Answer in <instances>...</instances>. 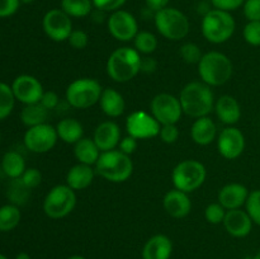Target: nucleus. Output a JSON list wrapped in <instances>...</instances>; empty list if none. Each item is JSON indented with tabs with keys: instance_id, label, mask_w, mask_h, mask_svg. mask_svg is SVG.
I'll use <instances>...</instances> for the list:
<instances>
[{
	"instance_id": "4be33fe9",
	"label": "nucleus",
	"mask_w": 260,
	"mask_h": 259,
	"mask_svg": "<svg viewBox=\"0 0 260 259\" xmlns=\"http://www.w3.org/2000/svg\"><path fill=\"white\" fill-rule=\"evenodd\" d=\"M217 136V126L210 116L196 118L190 127V137L193 142L200 146H207L212 144Z\"/></svg>"
},
{
	"instance_id": "49530a36",
	"label": "nucleus",
	"mask_w": 260,
	"mask_h": 259,
	"mask_svg": "<svg viewBox=\"0 0 260 259\" xmlns=\"http://www.w3.org/2000/svg\"><path fill=\"white\" fill-rule=\"evenodd\" d=\"M137 141H139V140L135 139V137H132V136H129V135H127L126 137L121 139V141H119L118 150L119 151L123 152V154L131 156V155L137 150V146H139V142Z\"/></svg>"
},
{
	"instance_id": "2eb2a0df",
	"label": "nucleus",
	"mask_w": 260,
	"mask_h": 259,
	"mask_svg": "<svg viewBox=\"0 0 260 259\" xmlns=\"http://www.w3.org/2000/svg\"><path fill=\"white\" fill-rule=\"evenodd\" d=\"M217 150L226 160H235L243 155L246 140L243 131L235 126H228L218 134Z\"/></svg>"
},
{
	"instance_id": "7c9ffc66",
	"label": "nucleus",
	"mask_w": 260,
	"mask_h": 259,
	"mask_svg": "<svg viewBox=\"0 0 260 259\" xmlns=\"http://www.w3.org/2000/svg\"><path fill=\"white\" fill-rule=\"evenodd\" d=\"M61 9L70 18H85L91 14V0H61Z\"/></svg>"
},
{
	"instance_id": "9d476101",
	"label": "nucleus",
	"mask_w": 260,
	"mask_h": 259,
	"mask_svg": "<svg viewBox=\"0 0 260 259\" xmlns=\"http://www.w3.org/2000/svg\"><path fill=\"white\" fill-rule=\"evenodd\" d=\"M23 141H24V146L30 152L46 154V152L51 151L57 144L58 135L56 127L46 122V123L38 124V126L28 127L24 137H23Z\"/></svg>"
},
{
	"instance_id": "c756f323",
	"label": "nucleus",
	"mask_w": 260,
	"mask_h": 259,
	"mask_svg": "<svg viewBox=\"0 0 260 259\" xmlns=\"http://www.w3.org/2000/svg\"><path fill=\"white\" fill-rule=\"evenodd\" d=\"M22 213H20L19 206L8 203L0 207V231L2 233H9L14 230L20 222Z\"/></svg>"
},
{
	"instance_id": "2f4dec72",
	"label": "nucleus",
	"mask_w": 260,
	"mask_h": 259,
	"mask_svg": "<svg viewBox=\"0 0 260 259\" xmlns=\"http://www.w3.org/2000/svg\"><path fill=\"white\" fill-rule=\"evenodd\" d=\"M134 48L139 53L149 56L154 53L157 48V38L154 33L149 30H141L134 40Z\"/></svg>"
},
{
	"instance_id": "4468645a",
	"label": "nucleus",
	"mask_w": 260,
	"mask_h": 259,
	"mask_svg": "<svg viewBox=\"0 0 260 259\" xmlns=\"http://www.w3.org/2000/svg\"><path fill=\"white\" fill-rule=\"evenodd\" d=\"M42 27L46 36L55 42L68 41L73 32L71 18L62 9H51L42 19Z\"/></svg>"
},
{
	"instance_id": "473e14b6",
	"label": "nucleus",
	"mask_w": 260,
	"mask_h": 259,
	"mask_svg": "<svg viewBox=\"0 0 260 259\" xmlns=\"http://www.w3.org/2000/svg\"><path fill=\"white\" fill-rule=\"evenodd\" d=\"M15 106V96L12 86L0 81V121L10 116Z\"/></svg>"
},
{
	"instance_id": "ddd939ff",
	"label": "nucleus",
	"mask_w": 260,
	"mask_h": 259,
	"mask_svg": "<svg viewBox=\"0 0 260 259\" xmlns=\"http://www.w3.org/2000/svg\"><path fill=\"white\" fill-rule=\"evenodd\" d=\"M107 27L112 37L121 42L134 41L137 33L140 32L139 23L135 15L122 9L111 13L107 19Z\"/></svg>"
},
{
	"instance_id": "ea45409f",
	"label": "nucleus",
	"mask_w": 260,
	"mask_h": 259,
	"mask_svg": "<svg viewBox=\"0 0 260 259\" xmlns=\"http://www.w3.org/2000/svg\"><path fill=\"white\" fill-rule=\"evenodd\" d=\"M68 42L75 50H84L89 45V36L83 29H73Z\"/></svg>"
},
{
	"instance_id": "393cba45",
	"label": "nucleus",
	"mask_w": 260,
	"mask_h": 259,
	"mask_svg": "<svg viewBox=\"0 0 260 259\" xmlns=\"http://www.w3.org/2000/svg\"><path fill=\"white\" fill-rule=\"evenodd\" d=\"M95 169L91 165L78 163L71 167L66 174V184L74 190H83L93 183L95 177Z\"/></svg>"
},
{
	"instance_id": "1a4fd4ad",
	"label": "nucleus",
	"mask_w": 260,
	"mask_h": 259,
	"mask_svg": "<svg viewBox=\"0 0 260 259\" xmlns=\"http://www.w3.org/2000/svg\"><path fill=\"white\" fill-rule=\"evenodd\" d=\"M76 206V193L68 184H57L51 188L43 200V212L52 220L70 215Z\"/></svg>"
},
{
	"instance_id": "4c0bfd02",
	"label": "nucleus",
	"mask_w": 260,
	"mask_h": 259,
	"mask_svg": "<svg viewBox=\"0 0 260 259\" xmlns=\"http://www.w3.org/2000/svg\"><path fill=\"white\" fill-rule=\"evenodd\" d=\"M244 40L248 45L259 47L260 46V20L248 22L243 29Z\"/></svg>"
},
{
	"instance_id": "0eeeda50",
	"label": "nucleus",
	"mask_w": 260,
	"mask_h": 259,
	"mask_svg": "<svg viewBox=\"0 0 260 259\" xmlns=\"http://www.w3.org/2000/svg\"><path fill=\"white\" fill-rule=\"evenodd\" d=\"M155 27L157 32L169 41H182L189 33V20L182 10L167 7L155 13Z\"/></svg>"
},
{
	"instance_id": "3c124183",
	"label": "nucleus",
	"mask_w": 260,
	"mask_h": 259,
	"mask_svg": "<svg viewBox=\"0 0 260 259\" xmlns=\"http://www.w3.org/2000/svg\"><path fill=\"white\" fill-rule=\"evenodd\" d=\"M15 259H30V256H29V254L22 251V253H19L17 256H15Z\"/></svg>"
},
{
	"instance_id": "4d7b16f0",
	"label": "nucleus",
	"mask_w": 260,
	"mask_h": 259,
	"mask_svg": "<svg viewBox=\"0 0 260 259\" xmlns=\"http://www.w3.org/2000/svg\"><path fill=\"white\" fill-rule=\"evenodd\" d=\"M0 140H2V135H0Z\"/></svg>"
},
{
	"instance_id": "09e8293b",
	"label": "nucleus",
	"mask_w": 260,
	"mask_h": 259,
	"mask_svg": "<svg viewBox=\"0 0 260 259\" xmlns=\"http://www.w3.org/2000/svg\"><path fill=\"white\" fill-rule=\"evenodd\" d=\"M156 69H157V62H156V60H155V58L149 57V56H146V57H142V61H141V71H142V73L151 74V73H154Z\"/></svg>"
},
{
	"instance_id": "79ce46f5",
	"label": "nucleus",
	"mask_w": 260,
	"mask_h": 259,
	"mask_svg": "<svg viewBox=\"0 0 260 259\" xmlns=\"http://www.w3.org/2000/svg\"><path fill=\"white\" fill-rule=\"evenodd\" d=\"M159 137L165 144H174L179 139V128L177 124H161Z\"/></svg>"
},
{
	"instance_id": "f704fd0d",
	"label": "nucleus",
	"mask_w": 260,
	"mask_h": 259,
	"mask_svg": "<svg viewBox=\"0 0 260 259\" xmlns=\"http://www.w3.org/2000/svg\"><path fill=\"white\" fill-rule=\"evenodd\" d=\"M179 55L184 62L190 63V65H192V63H197L198 65V62H200L201 58H202L203 53L197 43L187 42L180 47Z\"/></svg>"
},
{
	"instance_id": "6e6d98bb",
	"label": "nucleus",
	"mask_w": 260,
	"mask_h": 259,
	"mask_svg": "<svg viewBox=\"0 0 260 259\" xmlns=\"http://www.w3.org/2000/svg\"><path fill=\"white\" fill-rule=\"evenodd\" d=\"M253 259H260V251H258V253L255 254V256H254Z\"/></svg>"
},
{
	"instance_id": "58836bf2",
	"label": "nucleus",
	"mask_w": 260,
	"mask_h": 259,
	"mask_svg": "<svg viewBox=\"0 0 260 259\" xmlns=\"http://www.w3.org/2000/svg\"><path fill=\"white\" fill-rule=\"evenodd\" d=\"M20 180H22L25 187L33 189V188L38 187L42 182V173L37 168H27L22 177H20Z\"/></svg>"
},
{
	"instance_id": "a18cd8bd",
	"label": "nucleus",
	"mask_w": 260,
	"mask_h": 259,
	"mask_svg": "<svg viewBox=\"0 0 260 259\" xmlns=\"http://www.w3.org/2000/svg\"><path fill=\"white\" fill-rule=\"evenodd\" d=\"M20 0H0V18H9L18 12Z\"/></svg>"
},
{
	"instance_id": "9b49d317",
	"label": "nucleus",
	"mask_w": 260,
	"mask_h": 259,
	"mask_svg": "<svg viewBox=\"0 0 260 259\" xmlns=\"http://www.w3.org/2000/svg\"><path fill=\"white\" fill-rule=\"evenodd\" d=\"M150 113L160 124H177L182 118V104L178 96L169 93H160L151 99Z\"/></svg>"
},
{
	"instance_id": "6e6552de",
	"label": "nucleus",
	"mask_w": 260,
	"mask_h": 259,
	"mask_svg": "<svg viewBox=\"0 0 260 259\" xmlns=\"http://www.w3.org/2000/svg\"><path fill=\"white\" fill-rule=\"evenodd\" d=\"M206 178V167L194 159H187L178 163L172 172V182L174 188L185 193H192L202 187Z\"/></svg>"
},
{
	"instance_id": "f8f14e48",
	"label": "nucleus",
	"mask_w": 260,
	"mask_h": 259,
	"mask_svg": "<svg viewBox=\"0 0 260 259\" xmlns=\"http://www.w3.org/2000/svg\"><path fill=\"white\" fill-rule=\"evenodd\" d=\"M161 124L151 113L145 111H135L126 119V131L129 136L137 140H149L159 136Z\"/></svg>"
},
{
	"instance_id": "f03ea898",
	"label": "nucleus",
	"mask_w": 260,
	"mask_h": 259,
	"mask_svg": "<svg viewBox=\"0 0 260 259\" xmlns=\"http://www.w3.org/2000/svg\"><path fill=\"white\" fill-rule=\"evenodd\" d=\"M141 53L131 47H119L107 60L106 70L116 83H127L141 73Z\"/></svg>"
},
{
	"instance_id": "a19ab883",
	"label": "nucleus",
	"mask_w": 260,
	"mask_h": 259,
	"mask_svg": "<svg viewBox=\"0 0 260 259\" xmlns=\"http://www.w3.org/2000/svg\"><path fill=\"white\" fill-rule=\"evenodd\" d=\"M91 2H93V7L96 10H101L104 13H113L121 9L127 0H91Z\"/></svg>"
},
{
	"instance_id": "8fccbe9b",
	"label": "nucleus",
	"mask_w": 260,
	"mask_h": 259,
	"mask_svg": "<svg viewBox=\"0 0 260 259\" xmlns=\"http://www.w3.org/2000/svg\"><path fill=\"white\" fill-rule=\"evenodd\" d=\"M145 2H146L147 8H149L150 10H152V12L156 13V12H159V10L167 8L170 0H145Z\"/></svg>"
},
{
	"instance_id": "f257e3e1",
	"label": "nucleus",
	"mask_w": 260,
	"mask_h": 259,
	"mask_svg": "<svg viewBox=\"0 0 260 259\" xmlns=\"http://www.w3.org/2000/svg\"><path fill=\"white\" fill-rule=\"evenodd\" d=\"M183 113L193 118L210 116L215 109V94L212 88L203 81H190L179 94Z\"/></svg>"
},
{
	"instance_id": "e433bc0d",
	"label": "nucleus",
	"mask_w": 260,
	"mask_h": 259,
	"mask_svg": "<svg viewBox=\"0 0 260 259\" xmlns=\"http://www.w3.org/2000/svg\"><path fill=\"white\" fill-rule=\"evenodd\" d=\"M226 216V210L222 205L218 202L210 203L205 210V218L211 225H218L223 222V218Z\"/></svg>"
},
{
	"instance_id": "7ed1b4c3",
	"label": "nucleus",
	"mask_w": 260,
	"mask_h": 259,
	"mask_svg": "<svg viewBox=\"0 0 260 259\" xmlns=\"http://www.w3.org/2000/svg\"><path fill=\"white\" fill-rule=\"evenodd\" d=\"M197 68L201 81L210 85L211 88L226 84L234 73L233 61L220 51L203 53Z\"/></svg>"
},
{
	"instance_id": "864d4df0",
	"label": "nucleus",
	"mask_w": 260,
	"mask_h": 259,
	"mask_svg": "<svg viewBox=\"0 0 260 259\" xmlns=\"http://www.w3.org/2000/svg\"><path fill=\"white\" fill-rule=\"evenodd\" d=\"M35 0H20V3H23V4H30V3H33Z\"/></svg>"
},
{
	"instance_id": "423d86ee",
	"label": "nucleus",
	"mask_w": 260,
	"mask_h": 259,
	"mask_svg": "<svg viewBox=\"0 0 260 259\" xmlns=\"http://www.w3.org/2000/svg\"><path fill=\"white\" fill-rule=\"evenodd\" d=\"M103 86L96 79L79 78L71 81L65 91L68 104L76 109H86L99 103Z\"/></svg>"
},
{
	"instance_id": "dca6fc26",
	"label": "nucleus",
	"mask_w": 260,
	"mask_h": 259,
	"mask_svg": "<svg viewBox=\"0 0 260 259\" xmlns=\"http://www.w3.org/2000/svg\"><path fill=\"white\" fill-rule=\"evenodd\" d=\"M10 86H12L15 101L20 102L24 106L40 103L41 98L45 93L42 83L36 76L28 75V74L17 76Z\"/></svg>"
},
{
	"instance_id": "b1692460",
	"label": "nucleus",
	"mask_w": 260,
	"mask_h": 259,
	"mask_svg": "<svg viewBox=\"0 0 260 259\" xmlns=\"http://www.w3.org/2000/svg\"><path fill=\"white\" fill-rule=\"evenodd\" d=\"M99 107L102 112L109 118H117L124 113L126 101L118 90L113 88H104L99 99Z\"/></svg>"
},
{
	"instance_id": "412c9836",
	"label": "nucleus",
	"mask_w": 260,
	"mask_h": 259,
	"mask_svg": "<svg viewBox=\"0 0 260 259\" xmlns=\"http://www.w3.org/2000/svg\"><path fill=\"white\" fill-rule=\"evenodd\" d=\"M215 113L218 121L226 126H235L241 118V107L238 99L233 95H221L215 102Z\"/></svg>"
},
{
	"instance_id": "cd10ccee",
	"label": "nucleus",
	"mask_w": 260,
	"mask_h": 259,
	"mask_svg": "<svg viewBox=\"0 0 260 259\" xmlns=\"http://www.w3.org/2000/svg\"><path fill=\"white\" fill-rule=\"evenodd\" d=\"M2 169L10 179H18L27 169L24 157L18 151L5 152L2 159Z\"/></svg>"
},
{
	"instance_id": "5701e85b",
	"label": "nucleus",
	"mask_w": 260,
	"mask_h": 259,
	"mask_svg": "<svg viewBox=\"0 0 260 259\" xmlns=\"http://www.w3.org/2000/svg\"><path fill=\"white\" fill-rule=\"evenodd\" d=\"M173 254V241L164 234H156L145 243L142 259H170Z\"/></svg>"
},
{
	"instance_id": "c03bdc74",
	"label": "nucleus",
	"mask_w": 260,
	"mask_h": 259,
	"mask_svg": "<svg viewBox=\"0 0 260 259\" xmlns=\"http://www.w3.org/2000/svg\"><path fill=\"white\" fill-rule=\"evenodd\" d=\"M215 9L223 10V12H234L244 5L245 0H211Z\"/></svg>"
},
{
	"instance_id": "bb28decb",
	"label": "nucleus",
	"mask_w": 260,
	"mask_h": 259,
	"mask_svg": "<svg viewBox=\"0 0 260 259\" xmlns=\"http://www.w3.org/2000/svg\"><path fill=\"white\" fill-rule=\"evenodd\" d=\"M102 151L96 144L94 142L93 139L89 137H83L79 140L75 145H74V156L78 160V163L86 165H94L98 161L99 156H101Z\"/></svg>"
},
{
	"instance_id": "a211bd4d",
	"label": "nucleus",
	"mask_w": 260,
	"mask_h": 259,
	"mask_svg": "<svg viewBox=\"0 0 260 259\" xmlns=\"http://www.w3.org/2000/svg\"><path fill=\"white\" fill-rule=\"evenodd\" d=\"M250 190L241 183H229L223 185L217 195V202L222 205L226 211L243 208L248 201Z\"/></svg>"
},
{
	"instance_id": "20e7f679",
	"label": "nucleus",
	"mask_w": 260,
	"mask_h": 259,
	"mask_svg": "<svg viewBox=\"0 0 260 259\" xmlns=\"http://www.w3.org/2000/svg\"><path fill=\"white\" fill-rule=\"evenodd\" d=\"M98 175L112 183H123L131 178L134 173V163L131 156L123 154L118 149L103 151L94 165Z\"/></svg>"
},
{
	"instance_id": "72a5a7b5",
	"label": "nucleus",
	"mask_w": 260,
	"mask_h": 259,
	"mask_svg": "<svg viewBox=\"0 0 260 259\" xmlns=\"http://www.w3.org/2000/svg\"><path fill=\"white\" fill-rule=\"evenodd\" d=\"M29 188L25 187L20 178L18 179H12L9 188H8V197L12 201L13 205H23L27 202L28 197H29Z\"/></svg>"
},
{
	"instance_id": "37998d69",
	"label": "nucleus",
	"mask_w": 260,
	"mask_h": 259,
	"mask_svg": "<svg viewBox=\"0 0 260 259\" xmlns=\"http://www.w3.org/2000/svg\"><path fill=\"white\" fill-rule=\"evenodd\" d=\"M243 9L248 22L260 20V0H245Z\"/></svg>"
},
{
	"instance_id": "f3484780",
	"label": "nucleus",
	"mask_w": 260,
	"mask_h": 259,
	"mask_svg": "<svg viewBox=\"0 0 260 259\" xmlns=\"http://www.w3.org/2000/svg\"><path fill=\"white\" fill-rule=\"evenodd\" d=\"M222 223L229 235L239 239L248 236L251 233L254 225L249 213L243 208L226 211V216Z\"/></svg>"
},
{
	"instance_id": "de8ad7c7",
	"label": "nucleus",
	"mask_w": 260,
	"mask_h": 259,
	"mask_svg": "<svg viewBox=\"0 0 260 259\" xmlns=\"http://www.w3.org/2000/svg\"><path fill=\"white\" fill-rule=\"evenodd\" d=\"M40 103L45 107L47 111H52V109H56L60 104V98H58L57 93L52 90H47L43 93L42 98H41Z\"/></svg>"
},
{
	"instance_id": "603ef678",
	"label": "nucleus",
	"mask_w": 260,
	"mask_h": 259,
	"mask_svg": "<svg viewBox=\"0 0 260 259\" xmlns=\"http://www.w3.org/2000/svg\"><path fill=\"white\" fill-rule=\"evenodd\" d=\"M66 259H86L85 256H83V255H71V256H69V258H66Z\"/></svg>"
},
{
	"instance_id": "aec40b11",
	"label": "nucleus",
	"mask_w": 260,
	"mask_h": 259,
	"mask_svg": "<svg viewBox=\"0 0 260 259\" xmlns=\"http://www.w3.org/2000/svg\"><path fill=\"white\" fill-rule=\"evenodd\" d=\"M93 140L102 152L114 150L121 141V128L113 121H104L96 126Z\"/></svg>"
},
{
	"instance_id": "a878e982",
	"label": "nucleus",
	"mask_w": 260,
	"mask_h": 259,
	"mask_svg": "<svg viewBox=\"0 0 260 259\" xmlns=\"http://www.w3.org/2000/svg\"><path fill=\"white\" fill-rule=\"evenodd\" d=\"M58 140L69 145H75L79 140L84 137V127L80 121L71 117L62 118L56 124Z\"/></svg>"
},
{
	"instance_id": "39448f33",
	"label": "nucleus",
	"mask_w": 260,
	"mask_h": 259,
	"mask_svg": "<svg viewBox=\"0 0 260 259\" xmlns=\"http://www.w3.org/2000/svg\"><path fill=\"white\" fill-rule=\"evenodd\" d=\"M236 29V22L231 13L211 9L203 15L201 32L208 42L221 45L230 40Z\"/></svg>"
},
{
	"instance_id": "c85d7f7f",
	"label": "nucleus",
	"mask_w": 260,
	"mask_h": 259,
	"mask_svg": "<svg viewBox=\"0 0 260 259\" xmlns=\"http://www.w3.org/2000/svg\"><path fill=\"white\" fill-rule=\"evenodd\" d=\"M48 112L50 111H47L41 103L27 104L23 107L22 112H20V121L27 127L38 126V124L46 123Z\"/></svg>"
},
{
	"instance_id": "5fc2aeb1",
	"label": "nucleus",
	"mask_w": 260,
	"mask_h": 259,
	"mask_svg": "<svg viewBox=\"0 0 260 259\" xmlns=\"http://www.w3.org/2000/svg\"><path fill=\"white\" fill-rule=\"evenodd\" d=\"M0 259H9V258H8L7 255H4V254L0 253Z\"/></svg>"
},
{
	"instance_id": "c9c22d12",
	"label": "nucleus",
	"mask_w": 260,
	"mask_h": 259,
	"mask_svg": "<svg viewBox=\"0 0 260 259\" xmlns=\"http://www.w3.org/2000/svg\"><path fill=\"white\" fill-rule=\"evenodd\" d=\"M245 210L255 225L260 226V189H254L249 193L245 203Z\"/></svg>"
},
{
	"instance_id": "6ab92c4d",
	"label": "nucleus",
	"mask_w": 260,
	"mask_h": 259,
	"mask_svg": "<svg viewBox=\"0 0 260 259\" xmlns=\"http://www.w3.org/2000/svg\"><path fill=\"white\" fill-rule=\"evenodd\" d=\"M188 195L189 193H185L177 188H173L165 193L162 206L168 215L174 218H183L189 215L192 211V201Z\"/></svg>"
}]
</instances>
